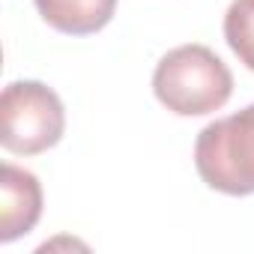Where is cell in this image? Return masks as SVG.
Wrapping results in <instances>:
<instances>
[{"mask_svg":"<svg viewBox=\"0 0 254 254\" xmlns=\"http://www.w3.org/2000/svg\"><path fill=\"white\" fill-rule=\"evenodd\" d=\"M66 129L60 96L42 81H12L0 96V144L15 156L51 150Z\"/></svg>","mask_w":254,"mask_h":254,"instance_id":"obj_3","label":"cell"},{"mask_svg":"<svg viewBox=\"0 0 254 254\" xmlns=\"http://www.w3.org/2000/svg\"><path fill=\"white\" fill-rule=\"evenodd\" d=\"M36 9L45 24L66 36H90L114 18L117 0H36Z\"/></svg>","mask_w":254,"mask_h":254,"instance_id":"obj_5","label":"cell"},{"mask_svg":"<svg viewBox=\"0 0 254 254\" xmlns=\"http://www.w3.org/2000/svg\"><path fill=\"white\" fill-rule=\"evenodd\" d=\"M153 93L180 117H206L224 108L233 96V75L206 45H180L159 60Z\"/></svg>","mask_w":254,"mask_h":254,"instance_id":"obj_1","label":"cell"},{"mask_svg":"<svg viewBox=\"0 0 254 254\" xmlns=\"http://www.w3.org/2000/svg\"><path fill=\"white\" fill-rule=\"evenodd\" d=\"M224 39L230 51L254 72V0H233L224 15Z\"/></svg>","mask_w":254,"mask_h":254,"instance_id":"obj_6","label":"cell"},{"mask_svg":"<svg viewBox=\"0 0 254 254\" xmlns=\"http://www.w3.org/2000/svg\"><path fill=\"white\" fill-rule=\"evenodd\" d=\"M42 215L39 180L15 165L0 168V242H15L30 233Z\"/></svg>","mask_w":254,"mask_h":254,"instance_id":"obj_4","label":"cell"},{"mask_svg":"<svg viewBox=\"0 0 254 254\" xmlns=\"http://www.w3.org/2000/svg\"><path fill=\"white\" fill-rule=\"evenodd\" d=\"M200 180L230 197L254 194V105L209 123L194 141Z\"/></svg>","mask_w":254,"mask_h":254,"instance_id":"obj_2","label":"cell"}]
</instances>
